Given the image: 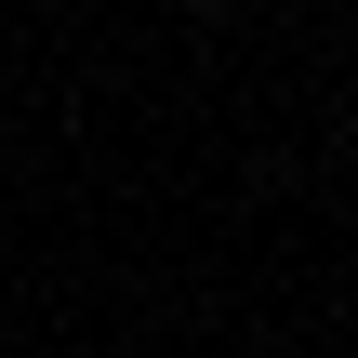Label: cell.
Returning a JSON list of instances; mask_svg holds the SVG:
<instances>
[{
  "label": "cell",
  "instance_id": "obj_1",
  "mask_svg": "<svg viewBox=\"0 0 358 358\" xmlns=\"http://www.w3.org/2000/svg\"><path fill=\"white\" fill-rule=\"evenodd\" d=\"M186 13H226V0H186Z\"/></svg>",
  "mask_w": 358,
  "mask_h": 358
}]
</instances>
